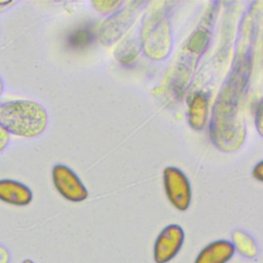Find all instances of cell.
Wrapping results in <instances>:
<instances>
[{
	"mask_svg": "<svg viewBox=\"0 0 263 263\" xmlns=\"http://www.w3.org/2000/svg\"><path fill=\"white\" fill-rule=\"evenodd\" d=\"M0 125L14 135L33 137L46 125V113L36 103L14 101L0 104Z\"/></svg>",
	"mask_w": 263,
	"mask_h": 263,
	"instance_id": "cell-1",
	"label": "cell"
},
{
	"mask_svg": "<svg viewBox=\"0 0 263 263\" xmlns=\"http://www.w3.org/2000/svg\"><path fill=\"white\" fill-rule=\"evenodd\" d=\"M163 182L171 203L180 211H186L191 201V190L185 175L178 168L167 167L163 174Z\"/></svg>",
	"mask_w": 263,
	"mask_h": 263,
	"instance_id": "cell-2",
	"label": "cell"
},
{
	"mask_svg": "<svg viewBox=\"0 0 263 263\" xmlns=\"http://www.w3.org/2000/svg\"><path fill=\"white\" fill-rule=\"evenodd\" d=\"M184 242V231L181 226L173 224L166 226L157 236L153 257L156 263L170 262L181 250Z\"/></svg>",
	"mask_w": 263,
	"mask_h": 263,
	"instance_id": "cell-3",
	"label": "cell"
},
{
	"mask_svg": "<svg viewBox=\"0 0 263 263\" xmlns=\"http://www.w3.org/2000/svg\"><path fill=\"white\" fill-rule=\"evenodd\" d=\"M52 176L57 189L65 198L71 201H81L87 197V190L78 177L68 167L55 165Z\"/></svg>",
	"mask_w": 263,
	"mask_h": 263,
	"instance_id": "cell-4",
	"label": "cell"
},
{
	"mask_svg": "<svg viewBox=\"0 0 263 263\" xmlns=\"http://www.w3.org/2000/svg\"><path fill=\"white\" fill-rule=\"evenodd\" d=\"M234 255V248L228 240H216L204 247L194 263H227Z\"/></svg>",
	"mask_w": 263,
	"mask_h": 263,
	"instance_id": "cell-5",
	"label": "cell"
},
{
	"mask_svg": "<svg viewBox=\"0 0 263 263\" xmlns=\"http://www.w3.org/2000/svg\"><path fill=\"white\" fill-rule=\"evenodd\" d=\"M232 246L242 257L253 259L258 256V247L250 234L242 230H235L232 233Z\"/></svg>",
	"mask_w": 263,
	"mask_h": 263,
	"instance_id": "cell-6",
	"label": "cell"
},
{
	"mask_svg": "<svg viewBox=\"0 0 263 263\" xmlns=\"http://www.w3.org/2000/svg\"><path fill=\"white\" fill-rule=\"evenodd\" d=\"M95 37L92 29L87 25L74 30L69 34L67 43L73 49H81L89 45Z\"/></svg>",
	"mask_w": 263,
	"mask_h": 263,
	"instance_id": "cell-7",
	"label": "cell"
},
{
	"mask_svg": "<svg viewBox=\"0 0 263 263\" xmlns=\"http://www.w3.org/2000/svg\"><path fill=\"white\" fill-rule=\"evenodd\" d=\"M190 117L192 126L195 128H200L203 126V122L206 118V101L200 93L196 95L191 104Z\"/></svg>",
	"mask_w": 263,
	"mask_h": 263,
	"instance_id": "cell-8",
	"label": "cell"
},
{
	"mask_svg": "<svg viewBox=\"0 0 263 263\" xmlns=\"http://www.w3.org/2000/svg\"><path fill=\"white\" fill-rule=\"evenodd\" d=\"M206 42V37H205V34L204 33H197L195 34L191 41H190V48L192 50H195L197 51L198 49H200Z\"/></svg>",
	"mask_w": 263,
	"mask_h": 263,
	"instance_id": "cell-9",
	"label": "cell"
},
{
	"mask_svg": "<svg viewBox=\"0 0 263 263\" xmlns=\"http://www.w3.org/2000/svg\"><path fill=\"white\" fill-rule=\"evenodd\" d=\"M262 162L258 163V165L254 168V177L257 178L259 181H262Z\"/></svg>",
	"mask_w": 263,
	"mask_h": 263,
	"instance_id": "cell-10",
	"label": "cell"
}]
</instances>
